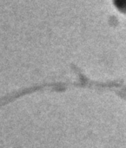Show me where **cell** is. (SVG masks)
I'll return each mask as SVG.
<instances>
[{"mask_svg": "<svg viewBox=\"0 0 126 148\" xmlns=\"http://www.w3.org/2000/svg\"><path fill=\"white\" fill-rule=\"evenodd\" d=\"M116 7L122 12H126V0H114Z\"/></svg>", "mask_w": 126, "mask_h": 148, "instance_id": "1", "label": "cell"}]
</instances>
